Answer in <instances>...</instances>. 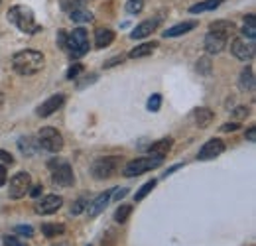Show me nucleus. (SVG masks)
Segmentation results:
<instances>
[{"label":"nucleus","instance_id":"obj_5","mask_svg":"<svg viewBox=\"0 0 256 246\" xmlns=\"http://www.w3.org/2000/svg\"><path fill=\"white\" fill-rule=\"evenodd\" d=\"M38 144H40V148L42 150H46V152H52V154H58V152H62V148H64V136H62V132H58L56 128H52V126H46V128H42L40 132H38Z\"/></svg>","mask_w":256,"mask_h":246},{"label":"nucleus","instance_id":"obj_4","mask_svg":"<svg viewBox=\"0 0 256 246\" xmlns=\"http://www.w3.org/2000/svg\"><path fill=\"white\" fill-rule=\"evenodd\" d=\"M164 164V156H156V154H150V156H144V158H136L132 162H128L124 166V176L126 178H136V176H142L150 170H156L160 168Z\"/></svg>","mask_w":256,"mask_h":246},{"label":"nucleus","instance_id":"obj_47","mask_svg":"<svg viewBox=\"0 0 256 246\" xmlns=\"http://www.w3.org/2000/svg\"><path fill=\"white\" fill-rule=\"evenodd\" d=\"M2 104H4V94L0 92V110H2Z\"/></svg>","mask_w":256,"mask_h":246},{"label":"nucleus","instance_id":"obj_7","mask_svg":"<svg viewBox=\"0 0 256 246\" xmlns=\"http://www.w3.org/2000/svg\"><path fill=\"white\" fill-rule=\"evenodd\" d=\"M50 168L54 170L52 172V182L60 187H71L75 184V176H73V170L67 162H50Z\"/></svg>","mask_w":256,"mask_h":246},{"label":"nucleus","instance_id":"obj_20","mask_svg":"<svg viewBox=\"0 0 256 246\" xmlns=\"http://www.w3.org/2000/svg\"><path fill=\"white\" fill-rule=\"evenodd\" d=\"M154 50H156V42H150V44H142V46H136L130 54H128V58L130 60H140V58H148V56H152L154 54Z\"/></svg>","mask_w":256,"mask_h":246},{"label":"nucleus","instance_id":"obj_45","mask_svg":"<svg viewBox=\"0 0 256 246\" xmlns=\"http://www.w3.org/2000/svg\"><path fill=\"white\" fill-rule=\"evenodd\" d=\"M40 193H42V185H36V187L32 189V197H38Z\"/></svg>","mask_w":256,"mask_h":246},{"label":"nucleus","instance_id":"obj_30","mask_svg":"<svg viewBox=\"0 0 256 246\" xmlns=\"http://www.w3.org/2000/svg\"><path fill=\"white\" fill-rule=\"evenodd\" d=\"M142 8H144V0H128L126 6H124L128 14H140Z\"/></svg>","mask_w":256,"mask_h":246},{"label":"nucleus","instance_id":"obj_8","mask_svg":"<svg viewBox=\"0 0 256 246\" xmlns=\"http://www.w3.org/2000/svg\"><path fill=\"white\" fill-rule=\"evenodd\" d=\"M30 187H32V178H30V174H28V172H18V174L10 180V189H8V193H10L12 199H22V197L30 191Z\"/></svg>","mask_w":256,"mask_h":246},{"label":"nucleus","instance_id":"obj_18","mask_svg":"<svg viewBox=\"0 0 256 246\" xmlns=\"http://www.w3.org/2000/svg\"><path fill=\"white\" fill-rule=\"evenodd\" d=\"M18 148H20V152H22L24 156L32 158V156L38 154L40 144H38V140H36V138H32V136H22V138L18 140Z\"/></svg>","mask_w":256,"mask_h":246},{"label":"nucleus","instance_id":"obj_42","mask_svg":"<svg viewBox=\"0 0 256 246\" xmlns=\"http://www.w3.org/2000/svg\"><path fill=\"white\" fill-rule=\"evenodd\" d=\"M0 160H2L4 164H10V166L14 164V158L8 154V152H4V150H0Z\"/></svg>","mask_w":256,"mask_h":246},{"label":"nucleus","instance_id":"obj_39","mask_svg":"<svg viewBox=\"0 0 256 246\" xmlns=\"http://www.w3.org/2000/svg\"><path fill=\"white\" fill-rule=\"evenodd\" d=\"M238 126H240L238 122H226L221 126V130L223 132H234V130H238Z\"/></svg>","mask_w":256,"mask_h":246},{"label":"nucleus","instance_id":"obj_3","mask_svg":"<svg viewBox=\"0 0 256 246\" xmlns=\"http://www.w3.org/2000/svg\"><path fill=\"white\" fill-rule=\"evenodd\" d=\"M64 52H67L73 60L83 58L89 52V34L85 28H75L73 32H65Z\"/></svg>","mask_w":256,"mask_h":246},{"label":"nucleus","instance_id":"obj_9","mask_svg":"<svg viewBox=\"0 0 256 246\" xmlns=\"http://www.w3.org/2000/svg\"><path fill=\"white\" fill-rule=\"evenodd\" d=\"M230 54L236 60H240V62H250L256 54L254 42L252 40H246V38H236L230 44Z\"/></svg>","mask_w":256,"mask_h":246},{"label":"nucleus","instance_id":"obj_26","mask_svg":"<svg viewBox=\"0 0 256 246\" xmlns=\"http://www.w3.org/2000/svg\"><path fill=\"white\" fill-rule=\"evenodd\" d=\"M172 138H162L158 140L156 144H152L150 146V154H156V156H166L170 152V148H172Z\"/></svg>","mask_w":256,"mask_h":246},{"label":"nucleus","instance_id":"obj_28","mask_svg":"<svg viewBox=\"0 0 256 246\" xmlns=\"http://www.w3.org/2000/svg\"><path fill=\"white\" fill-rule=\"evenodd\" d=\"M156 187V180H152V182H146V184L142 185L138 191H136V195H134V201H142V199H146V195L148 193H152V189Z\"/></svg>","mask_w":256,"mask_h":246},{"label":"nucleus","instance_id":"obj_10","mask_svg":"<svg viewBox=\"0 0 256 246\" xmlns=\"http://www.w3.org/2000/svg\"><path fill=\"white\" fill-rule=\"evenodd\" d=\"M64 205V197L62 195H46L40 203H36V213L38 215H54L62 209Z\"/></svg>","mask_w":256,"mask_h":246},{"label":"nucleus","instance_id":"obj_38","mask_svg":"<svg viewBox=\"0 0 256 246\" xmlns=\"http://www.w3.org/2000/svg\"><path fill=\"white\" fill-rule=\"evenodd\" d=\"M2 240H4V246H26V242H22V240H18L16 236H10V234L4 236Z\"/></svg>","mask_w":256,"mask_h":246},{"label":"nucleus","instance_id":"obj_25","mask_svg":"<svg viewBox=\"0 0 256 246\" xmlns=\"http://www.w3.org/2000/svg\"><path fill=\"white\" fill-rule=\"evenodd\" d=\"M42 232H44V236L54 238V236L64 234L65 226L64 224H58V222H44V224H42Z\"/></svg>","mask_w":256,"mask_h":246},{"label":"nucleus","instance_id":"obj_43","mask_svg":"<svg viewBox=\"0 0 256 246\" xmlns=\"http://www.w3.org/2000/svg\"><path fill=\"white\" fill-rule=\"evenodd\" d=\"M246 140H248V142H256V128L254 126H250V128L246 130Z\"/></svg>","mask_w":256,"mask_h":246},{"label":"nucleus","instance_id":"obj_11","mask_svg":"<svg viewBox=\"0 0 256 246\" xmlns=\"http://www.w3.org/2000/svg\"><path fill=\"white\" fill-rule=\"evenodd\" d=\"M64 102H65L64 92H56V94H52L48 100H44V102L38 106L36 114L42 116V118H48V116H52L56 110H60V108L64 106Z\"/></svg>","mask_w":256,"mask_h":246},{"label":"nucleus","instance_id":"obj_21","mask_svg":"<svg viewBox=\"0 0 256 246\" xmlns=\"http://www.w3.org/2000/svg\"><path fill=\"white\" fill-rule=\"evenodd\" d=\"M69 18H71V22H75V24H85V22H91V20H93V14H91V10H87L85 6H79V8H75V10L69 12Z\"/></svg>","mask_w":256,"mask_h":246},{"label":"nucleus","instance_id":"obj_22","mask_svg":"<svg viewBox=\"0 0 256 246\" xmlns=\"http://www.w3.org/2000/svg\"><path fill=\"white\" fill-rule=\"evenodd\" d=\"M242 91H254V71L252 67H244L240 71V81H238Z\"/></svg>","mask_w":256,"mask_h":246},{"label":"nucleus","instance_id":"obj_14","mask_svg":"<svg viewBox=\"0 0 256 246\" xmlns=\"http://www.w3.org/2000/svg\"><path fill=\"white\" fill-rule=\"evenodd\" d=\"M110 193H112V189L100 193L98 197H95V199L87 205V213H89V216H98L104 209H106V205H108V201H110Z\"/></svg>","mask_w":256,"mask_h":246},{"label":"nucleus","instance_id":"obj_16","mask_svg":"<svg viewBox=\"0 0 256 246\" xmlns=\"http://www.w3.org/2000/svg\"><path fill=\"white\" fill-rule=\"evenodd\" d=\"M209 32H215V34L224 36V38L228 40L232 34H236V26H234V22H230V20H217V22H211V24H209Z\"/></svg>","mask_w":256,"mask_h":246},{"label":"nucleus","instance_id":"obj_15","mask_svg":"<svg viewBox=\"0 0 256 246\" xmlns=\"http://www.w3.org/2000/svg\"><path fill=\"white\" fill-rule=\"evenodd\" d=\"M158 26H160V18H154V20H146V22L138 24V26L132 30L130 38H132V40H142V38L150 36V34L156 30Z\"/></svg>","mask_w":256,"mask_h":246},{"label":"nucleus","instance_id":"obj_29","mask_svg":"<svg viewBox=\"0 0 256 246\" xmlns=\"http://www.w3.org/2000/svg\"><path fill=\"white\" fill-rule=\"evenodd\" d=\"M130 213H132V205H120V207L116 209V213H114V220L122 224V222H126L128 220Z\"/></svg>","mask_w":256,"mask_h":246},{"label":"nucleus","instance_id":"obj_40","mask_svg":"<svg viewBox=\"0 0 256 246\" xmlns=\"http://www.w3.org/2000/svg\"><path fill=\"white\" fill-rule=\"evenodd\" d=\"M236 118H244L246 114H248V108L246 106H238V108H234V112H232Z\"/></svg>","mask_w":256,"mask_h":246},{"label":"nucleus","instance_id":"obj_6","mask_svg":"<svg viewBox=\"0 0 256 246\" xmlns=\"http://www.w3.org/2000/svg\"><path fill=\"white\" fill-rule=\"evenodd\" d=\"M118 168H120V158L106 156V158H98L93 162L91 172H93L95 180H108L118 172Z\"/></svg>","mask_w":256,"mask_h":246},{"label":"nucleus","instance_id":"obj_48","mask_svg":"<svg viewBox=\"0 0 256 246\" xmlns=\"http://www.w3.org/2000/svg\"><path fill=\"white\" fill-rule=\"evenodd\" d=\"M0 4H2V0H0Z\"/></svg>","mask_w":256,"mask_h":246},{"label":"nucleus","instance_id":"obj_1","mask_svg":"<svg viewBox=\"0 0 256 246\" xmlns=\"http://www.w3.org/2000/svg\"><path fill=\"white\" fill-rule=\"evenodd\" d=\"M44 63H46V58L42 52H36V50H22L18 54H14L12 58V67L18 75H36L44 69Z\"/></svg>","mask_w":256,"mask_h":246},{"label":"nucleus","instance_id":"obj_34","mask_svg":"<svg viewBox=\"0 0 256 246\" xmlns=\"http://www.w3.org/2000/svg\"><path fill=\"white\" fill-rule=\"evenodd\" d=\"M85 209H87V203H85V199H77V201L73 203V207H71V215H81Z\"/></svg>","mask_w":256,"mask_h":246},{"label":"nucleus","instance_id":"obj_44","mask_svg":"<svg viewBox=\"0 0 256 246\" xmlns=\"http://www.w3.org/2000/svg\"><path fill=\"white\" fill-rule=\"evenodd\" d=\"M6 180H8V174H6V168L4 166H0V187L6 184Z\"/></svg>","mask_w":256,"mask_h":246},{"label":"nucleus","instance_id":"obj_17","mask_svg":"<svg viewBox=\"0 0 256 246\" xmlns=\"http://www.w3.org/2000/svg\"><path fill=\"white\" fill-rule=\"evenodd\" d=\"M114 42V32L108 28H98L95 32V48L96 50H104Z\"/></svg>","mask_w":256,"mask_h":246},{"label":"nucleus","instance_id":"obj_19","mask_svg":"<svg viewBox=\"0 0 256 246\" xmlns=\"http://www.w3.org/2000/svg\"><path fill=\"white\" fill-rule=\"evenodd\" d=\"M197 26V22H182V24H176L172 28L164 32V38H178V36H184L188 32H192Z\"/></svg>","mask_w":256,"mask_h":246},{"label":"nucleus","instance_id":"obj_31","mask_svg":"<svg viewBox=\"0 0 256 246\" xmlns=\"http://www.w3.org/2000/svg\"><path fill=\"white\" fill-rule=\"evenodd\" d=\"M160 106H162V94L154 92V94L148 98V110H150V112H158Z\"/></svg>","mask_w":256,"mask_h":246},{"label":"nucleus","instance_id":"obj_35","mask_svg":"<svg viewBox=\"0 0 256 246\" xmlns=\"http://www.w3.org/2000/svg\"><path fill=\"white\" fill-rule=\"evenodd\" d=\"M126 195H128L126 187H114L112 193H110V199H112V201H120V199L126 197Z\"/></svg>","mask_w":256,"mask_h":246},{"label":"nucleus","instance_id":"obj_27","mask_svg":"<svg viewBox=\"0 0 256 246\" xmlns=\"http://www.w3.org/2000/svg\"><path fill=\"white\" fill-rule=\"evenodd\" d=\"M242 36L254 42V38H256V16H254V14H248V16L244 18V26H242Z\"/></svg>","mask_w":256,"mask_h":246},{"label":"nucleus","instance_id":"obj_2","mask_svg":"<svg viewBox=\"0 0 256 246\" xmlns=\"http://www.w3.org/2000/svg\"><path fill=\"white\" fill-rule=\"evenodd\" d=\"M8 20L18 28L20 32L28 34V36H34L38 32H42V26L36 22V16H34L32 8L24 6V4H16L8 10Z\"/></svg>","mask_w":256,"mask_h":246},{"label":"nucleus","instance_id":"obj_41","mask_svg":"<svg viewBox=\"0 0 256 246\" xmlns=\"http://www.w3.org/2000/svg\"><path fill=\"white\" fill-rule=\"evenodd\" d=\"M124 62V56H116V58H112V60H108V62L104 63V67H114V65H118V63Z\"/></svg>","mask_w":256,"mask_h":246},{"label":"nucleus","instance_id":"obj_33","mask_svg":"<svg viewBox=\"0 0 256 246\" xmlns=\"http://www.w3.org/2000/svg\"><path fill=\"white\" fill-rule=\"evenodd\" d=\"M79 6H85V0H62V8L67 10V12H71V10L79 8Z\"/></svg>","mask_w":256,"mask_h":246},{"label":"nucleus","instance_id":"obj_23","mask_svg":"<svg viewBox=\"0 0 256 246\" xmlns=\"http://www.w3.org/2000/svg\"><path fill=\"white\" fill-rule=\"evenodd\" d=\"M193 118H195V122H197L199 128H207L209 124L213 122V112L209 108H195Z\"/></svg>","mask_w":256,"mask_h":246},{"label":"nucleus","instance_id":"obj_37","mask_svg":"<svg viewBox=\"0 0 256 246\" xmlns=\"http://www.w3.org/2000/svg\"><path fill=\"white\" fill-rule=\"evenodd\" d=\"M197 69H199V73H203V75H209V73H211V62H209L207 58L199 60V62H197Z\"/></svg>","mask_w":256,"mask_h":246},{"label":"nucleus","instance_id":"obj_12","mask_svg":"<svg viewBox=\"0 0 256 246\" xmlns=\"http://www.w3.org/2000/svg\"><path fill=\"white\" fill-rule=\"evenodd\" d=\"M224 152V142L221 138H211V140H207L203 146H201V150H199V154H197V160L199 162H207V160H213V158H217V156H221Z\"/></svg>","mask_w":256,"mask_h":246},{"label":"nucleus","instance_id":"obj_46","mask_svg":"<svg viewBox=\"0 0 256 246\" xmlns=\"http://www.w3.org/2000/svg\"><path fill=\"white\" fill-rule=\"evenodd\" d=\"M180 168H182V166H180V164H178V166H174V168H170V170H168V172H166V174H164V176H166V178H168V176H170V174H174V172H176V170H180Z\"/></svg>","mask_w":256,"mask_h":246},{"label":"nucleus","instance_id":"obj_36","mask_svg":"<svg viewBox=\"0 0 256 246\" xmlns=\"http://www.w3.org/2000/svg\"><path fill=\"white\" fill-rule=\"evenodd\" d=\"M14 232L16 234H22V236H32L34 234V228L30 226V224H20V226H14Z\"/></svg>","mask_w":256,"mask_h":246},{"label":"nucleus","instance_id":"obj_32","mask_svg":"<svg viewBox=\"0 0 256 246\" xmlns=\"http://www.w3.org/2000/svg\"><path fill=\"white\" fill-rule=\"evenodd\" d=\"M83 71V65L81 63H73L69 69H67V73H65V79H69V81H73V79H77L79 77V73Z\"/></svg>","mask_w":256,"mask_h":246},{"label":"nucleus","instance_id":"obj_13","mask_svg":"<svg viewBox=\"0 0 256 246\" xmlns=\"http://www.w3.org/2000/svg\"><path fill=\"white\" fill-rule=\"evenodd\" d=\"M226 38L224 36H219V34H215V32H209L207 36H205V42H203V46H205V52L209 54V56H217V54H221L224 48H226Z\"/></svg>","mask_w":256,"mask_h":246},{"label":"nucleus","instance_id":"obj_24","mask_svg":"<svg viewBox=\"0 0 256 246\" xmlns=\"http://www.w3.org/2000/svg\"><path fill=\"white\" fill-rule=\"evenodd\" d=\"M221 2H223V0H203V2H199V4H193L192 8H190V12H192V14L209 12V10H215V8H219V6H221Z\"/></svg>","mask_w":256,"mask_h":246}]
</instances>
